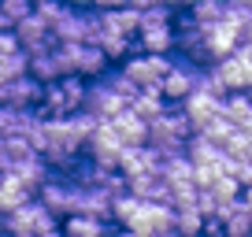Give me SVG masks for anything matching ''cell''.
<instances>
[{"label":"cell","mask_w":252,"mask_h":237,"mask_svg":"<svg viewBox=\"0 0 252 237\" xmlns=\"http://www.w3.org/2000/svg\"><path fill=\"white\" fill-rule=\"evenodd\" d=\"M0 237H11V234H4V230H0Z\"/></svg>","instance_id":"7bdbcfd3"},{"label":"cell","mask_w":252,"mask_h":237,"mask_svg":"<svg viewBox=\"0 0 252 237\" xmlns=\"http://www.w3.org/2000/svg\"><path fill=\"white\" fill-rule=\"evenodd\" d=\"M159 163H163V156H159L152 145H134V148L123 152L119 171H123V178H134V174H159Z\"/></svg>","instance_id":"5bb4252c"},{"label":"cell","mask_w":252,"mask_h":237,"mask_svg":"<svg viewBox=\"0 0 252 237\" xmlns=\"http://www.w3.org/2000/svg\"><path fill=\"white\" fill-rule=\"evenodd\" d=\"M26 15H33V0H0V19H4V26H15L23 23Z\"/></svg>","instance_id":"83f0119b"},{"label":"cell","mask_w":252,"mask_h":237,"mask_svg":"<svg viewBox=\"0 0 252 237\" xmlns=\"http://www.w3.org/2000/svg\"><path fill=\"white\" fill-rule=\"evenodd\" d=\"M104 26L115 33H126V37H137V11L134 8H111V11H100Z\"/></svg>","instance_id":"d4e9b609"},{"label":"cell","mask_w":252,"mask_h":237,"mask_svg":"<svg viewBox=\"0 0 252 237\" xmlns=\"http://www.w3.org/2000/svg\"><path fill=\"white\" fill-rule=\"evenodd\" d=\"M189 15L197 19L200 26H212V23H219V19L226 15V0H193V4H189Z\"/></svg>","instance_id":"4316f807"},{"label":"cell","mask_w":252,"mask_h":237,"mask_svg":"<svg viewBox=\"0 0 252 237\" xmlns=\"http://www.w3.org/2000/svg\"><path fill=\"white\" fill-rule=\"evenodd\" d=\"M93 8H100V11H111V8H126V0H93Z\"/></svg>","instance_id":"d6a6232c"},{"label":"cell","mask_w":252,"mask_h":237,"mask_svg":"<svg viewBox=\"0 0 252 237\" xmlns=\"http://www.w3.org/2000/svg\"><path fill=\"white\" fill-rule=\"evenodd\" d=\"M126 108L134 111L137 118H145V122H152V118H156L159 111L167 108V100H163V93H159V89H137V93H134V100L126 104Z\"/></svg>","instance_id":"7402d4cb"},{"label":"cell","mask_w":252,"mask_h":237,"mask_svg":"<svg viewBox=\"0 0 252 237\" xmlns=\"http://www.w3.org/2000/svg\"><path fill=\"white\" fill-rule=\"evenodd\" d=\"M82 108H86V78H78V74H63L41 89L37 111L45 118H67L78 115Z\"/></svg>","instance_id":"6da1fadb"},{"label":"cell","mask_w":252,"mask_h":237,"mask_svg":"<svg viewBox=\"0 0 252 237\" xmlns=\"http://www.w3.org/2000/svg\"><path fill=\"white\" fill-rule=\"evenodd\" d=\"M11 30H15L19 48H23V52H41V48H52V45H56V37H52V30H48V23L37 15V11H33V15H26L23 23H15Z\"/></svg>","instance_id":"30bf717a"},{"label":"cell","mask_w":252,"mask_h":237,"mask_svg":"<svg viewBox=\"0 0 252 237\" xmlns=\"http://www.w3.org/2000/svg\"><path fill=\"white\" fill-rule=\"evenodd\" d=\"M30 200H33V193H30V189H23V185H19L11 174H0V215L15 211V207L30 204Z\"/></svg>","instance_id":"603a6c76"},{"label":"cell","mask_w":252,"mask_h":237,"mask_svg":"<svg viewBox=\"0 0 252 237\" xmlns=\"http://www.w3.org/2000/svg\"><path fill=\"white\" fill-rule=\"evenodd\" d=\"M67 4H74V8H93V0H67Z\"/></svg>","instance_id":"ab89813d"},{"label":"cell","mask_w":252,"mask_h":237,"mask_svg":"<svg viewBox=\"0 0 252 237\" xmlns=\"http://www.w3.org/2000/svg\"><path fill=\"white\" fill-rule=\"evenodd\" d=\"M182 111H186V118L193 122V134H197L204 122H212V118L222 111V96H212V93H204V89H193V93L182 100Z\"/></svg>","instance_id":"4fadbf2b"},{"label":"cell","mask_w":252,"mask_h":237,"mask_svg":"<svg viewBox=\"0 0 252 237\" xmlns=\"http://www.w3.org/2000/svg\"><path fill=\"white\" fill-rule=\"evenodd\" d=\"M74 197H78V185H74L67 174H48L45 185L37 189V200L56 215V219H60V215L67 219V215L74 211Z\"/></svg>","instance_id":"5b68a950"},{"label":"cell","mask_w":252,"mask_h":237,"mask_svg":"<svg viewBox=\"0 0 252 237\" xmlns=\"http://www.w3.org/2000/svg\"><path fill=\"white\" fill-rule=\"evenodd\" d=\"M241 41H245V26H241V23H234L230 15H222L219 23L208 26V52H212V59L234 56Z\"/></svg>","instance_id":"9c48e42d"},{"label":"cell","mask_w":252,"mask_h":237,"mask_svg":"<svg viewBox=\"0 0 252 237\" xmlns=\"http://www.w3.org/2000/svg\"><path fill=\"white\" fill-rule=\"evenodd\" d=\"M174 234H178V237L204 234V215L197 211V204H182V207H174Z\"/></svg>","instance_id":"cb8c5ba5"},{"label":"cell","mask_w":252,"mask_h":237,"mask_svg":"<svg viewBox=\"0 0 252 237\" xmlns=\"http://www.w3.org/2000/svg\"><path fill=\"white\" fill-rule=\"evenodd\" d=\"M156 4H163V0H126V8H134V11H145V8H156Z\"/></svg>","instance_id":"1f68e13d"},{"label":"cell","mask_w":252,"mask_h":237,"mask_svg":"<svg viewBox=\"0 0 252 237\" xmlns=\"http://www.w3.org/2000/svg\"><path fill=\"white\" fill-rule=\"evenodd\" d=\"M212 71L219 74V82L226 86V93H230V89H234V93H241V89L249 93V89H252V67L245 63L237 52H234V56H222V59H215Z\"/></svg>","instance_id":"7c38bea8"},{"label":"cell","mask_w":252,"mask_h":237,"mask_svg":"<svg viewBox=\"0 0 252 237\" xmlns=\"http://www.w3.org/2000/svg\"><path fill=\"white\" fill-rule=\"evenodd\" d=\"M123 108H126V100H123V96H119L104 78H96L93 86H86V108H82V111H89L93 118L108 122V118H115Z\"/></svg>","instance_id":"ba28073f"},{"label":"cell","mask_w":252,"mask_h":237,"mask_svg":"<svg viewBox=\"0 0 252 237\" xmlns=\"http://www.w3.org/2000/svg\"><path fill=\"white\" fill-rule=\"evenodd\" d=\"M30 56V74L41 82V86H48V82H56V78H63V59H60V48H41V52H26Z\"/></svg>","instance_id":"e0dca14e"},{"label":"cell","mask_w":252,"mask_h":237,"mask_svg":"<svg viewBox=\"0 0 252 237\" xmlns=\"http://www.w3.org/2000/svg\"><path fill=\"white\" fill-rule=\"evenodd\" d=\"M241 159H249V163H252V134H245V156Z\"/></svg>","instance_id":"74e56055"},{"label":"cell","mask_w":252,"mask_h":237,"mask_svg":"<svg viewBox=\"0 0 252 237\" xmlns=\"http://www.w3.org/2000/svg\"><path fill=\"white\" fill-rule=\"evenodd\" d=\"M108 222L111 219H100V215H67L63 219V226H60V234L63 237H108Z\"/></svg>","instance_id":"ac0fdd59"},{"label":"cell","mask_w":252,"mask_h":237,"mask_svg":"<svg viewBox=\"0 0 252 237\" xmlns=\"http://www.w3.org/2000/svg\"><path fill=\"white\" fill-rule=\"evenodd\" d=\"M189 137H193V122L186 118L182 108H163L149 122V145L159 156H182Z\"/></svg>","instance_id":"7a4b0ae2"},{"label":"cell","mask_w":252,"mask_h":237,"mask_svg":"<svg viewBox=\"0 0 252 237\" xmlns=\"http://www.w3.org/2000/svg\"><path fill=\"white\" fill-rule=\"evenodd\" d=\"M167 23H171V8H167V4H156V8L137 11V33L149 30V26H167Z\"/></svg>","instance_id":"f1b7e54d"},{"label":"cell","mask_w":252,"mask_h":237,"mask_svg":"<svg viewBox=\"0 0 252 237\" xmlns=\"http://www.w3.org/2000/svg\"><path fill=\"white\" fill-rule=\"evenodd\" d=\"M141 237H178L174 230H167V234H141Z\"/></svg>","instance_id":"60d3db41"},{"label":"cell","mask_w":252,"mask_h":237,"mask_svg":"<svg viewBox=\"0 0 252 237\" xmlns=\"http://www.w3.org/2000/svg\"><path fill=\"white\" fill-rule=\"evenodd\" d=\"M230 4H245V8H249V4H252V0H230Z\"/></svg>","instance_id":"b9f144b4"},{"label":"cell","mask_w":252,"mask_h":237,"mask_svg":"<svg viewBox=\"0 0 252 237\" xmlns=\"http://www.w3.org/2000/svg\"><path fill=\"white\" fill-rule=\"evenodd\" d=\"M0 174H8V152H4V134H0Z\"/></svg>","instance_id":"d590c367"},{"label":"cell","mask_w":252,"mask_h":237,"mask_svg":"<svg viewBox=\"0 0 252 237\" xmlns=\"http://www.w3.org/2000/svg\"><path fill=\"white\" fill-rule=\"evenodd\" d=\"M4 126H8V108L0 104V134H4Z\"/></svg>","instance_id":"f35d334b"},{"label":"cell","mask_w":252,"mask_h":237,"mask_svg":"<svg viewBox=\"0 0 252 237\" xmlns=\"http://www.w3.org/2000/svg\"><path fill=\"white\" fill-rule=\"evenodd\" d=\"M108 237H141V234H134V230H126V226H115V230H108Z\"/></svg>","instance_id":"e575fe53"},{"label":"cell","mask_w":252,"mask_h":237,"mask_svg":"<svg viewBox=\"0 0 252 237\" xmlns=\"http://www.w3.org/2000/svg\"><path fill=\"white\" fill-rule=\"evenodd\" d=\"M41 89H45V86H41L33 74H23V78L0 86V104H4V108H37Z\"/></svg>","instance_id":"8fae6325"},{"label":"cell","mask_w":252,"mask_h":237,"mask_svg":"<svg viewBox=\"0 0 252 237\" xmlns=\"http://www.w3.org/2000/svg\"><path fill=\"white\" fill-rule=\"evenodd\" d=\"M108 126L119 134V141H123L126 148H134V145H149V122L137 118L130 108H123L115 118H108Z\"/></svg>","instance_id":"9a60e30c"},{"label":"cell","mask_w":252,"mask_h":237,"mask_svg":"<svg viewBox=\"0 0 252 237\" xmlns=\"http://www.w3.org/2000/svg\"><path fill=\"white\" fill-rule=\"evenodd\" d=\"M226 174L241 185V189H245V185H252V163H249V159H230L226 156Z\"/></svg>","instance_id":"f546056e"},{"label":"cell","mask_w":252,"mask_h":237,"mask_svg":"<svg viewBox=\"0 0 252 237\" xmlns=\"http://www.w3.org/2000/svg\"><path fill=\"white\" fill-rule=\"evenodd\" d=\"M163 4H167V8H171V11H174V8H189L193 0H163Z\"/></svg>","instance_id":"8d00e7d4"},{"label":"cell","mask_w":252,"mask_h":237,"mask_svg":"<svg viewBox=\"0 0 252 237\" xmlns=\"http://www.w3.org/2000/svg\"><path fill=\"white\" fill-rule=\"evenodd\" d=\"M23 74H30V56H26L23 48L11 52V56H0V86H4V82L23 78Z\"/></svg>","instance_id":"484cf974"},{"label":"cell","mask_w":252,"mask_h":237,"mask_svg":"<svg viewBox=\"0 0 252 237\" xmlns=\"http://www.w3.org/2000/svg\"><path fill=\"white\" fill-rule=\"evenodd\" d=\"M186 159L193 167H222V171H226V152L215 141H208L204 134H193L186 141Z\"/></svg>","instance_id":"2e32d148"},{"label":"cell","mask_w":252,"mask_h":237,"mask_svg":"<svg viewBox=\"0 0 252 237\" xmlns=\"http://www.w3.org/2000/svg\"><path fill=\"white\" fill-rule=\"evenodd\" d=\"M237 200H241V204H245V211L252 215V185H245V189H241V197H237Z\"/></svg>","instance_id":"836d02e7"},{"label":"cell","mask_w":252,"mask_h":237,"mask_svg":"<svg viewBox=\"0 0 252 237\" xmlns=\"http://www.w3.org/2000/svg\"><path fill=\"white\" fill-rule=\"evenodd\" d=\"M60 59L67 74H78V78H100L108 71V56L100 52L96 45H86V41H60Z\"/></svg>","instance_id":"3957f363"},{"label":"cell","mask_w":252,"mask_h":237,"mask_svg":"<svg viewBox=\"0 0 252 237\" xmlns=\"http://www.w3.org/2000/svg\"><path fill=\"white\" fill-rule=\"evenodd\" d=\"M141 211H145V200H137L134 193H119V197L111 200V215H108V219L115 222V226L134 230L137 219H141Z\"/></svg>","instance_id":"ffe728a7"},{"label":"cell","mask_w":252,"mask_h":237,"mask_svg":"<svg viewBox=\"0 0 252 237\" xmlns=\"http://www.w3.org/2000/svg\"><path fill=\"white\" fill-rule=\"evenodd\" d=\"M134 48L137 52H149V56H167L174 48V26H149L134 37Z\"/></svg>","instance_id":"d6986e66"},{"label":"cell","mask_w":252,"mask_h":237,"mask_svg":"<svg viewBox=\"0 0 252 237\" xmlns=\"http://www.w3.org/2000/svg\"><path fill=\"white\" fill-rule=\"evenodd\" d=\"M171 71V59L167 56H149V52H137V56H126L123 74L134 82L137 89H159L163 74Z\"/></svg>","instance_id":"277c9868"},{"label":"cell","mask_w":252,"mask_h":237,"mask_svg":"<svg viewBox=\"0 0 252 237\" xmlns=\"http://www.w3.org/2000/svg\"><path fill=\"white\" fill-rule=\"evenodd\" d=\"M193 237H208V234H193Z\"/></svg>","instance_id":"ee69618b"},{"label":"cell","mask_w":252,"mask_h":237,"mask_svg":"<svg viewBox=\"0 0 252 237\" xmlns=\"http://www.w3.org/2000/svg\"><path fill=\"white\" fill-rule=\"evenodd\" d=\"M197 78H200L197 63H171V71H167L163 82H159V93H163L167 104H182L193 89H197Z\"/></svg>","instance_id":"52a82bcc"},{"label":"cell","mask_w":252,"mask_h":237,"mask_svg":"<svg viewBox=\"0 0 252 237\" xmlns=\"http://www.w3.org/2000/svg\"><path fill=\"white\" fill-rule=\"evenodd\" d=\"M86 152H89V159L100 163V167H119L126 145L119 141V134L108 126V122H96V130L89 134V141H86Z\"/></svg>","instance_id":"8992f818"},{"label":"cell","mask_w":252,"mask_h":237,"mask_svg":"<svg viewBox=\"0 0 252 237\" xmlns=\"http://www.w3.org/2000/svg\"><path fill=\"white\" fill-rule=\"evenodd\" d=\"M11 52H19L15 30H0V56H11Z\"/></svg>","instance_id":"4dcf8cb0"},{"label":"cell","mask_w":252,"mask_h":237,"mask_svg":"<svg viewBox=\"0 0 252 237\" xmlns=\"http://www.w3.org/2000/svg\"><path fill=\"white\" fill-rule=\"evenodd\" d=\"M100 23H104V19H100ZM96 48L108 56V63H111V59H126V56L134 52V37H126V33H115V30H108V26H100Z\"/></svg>","instance_id":"44dd1931"}]
</instances>
